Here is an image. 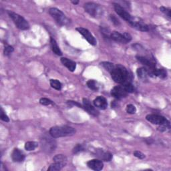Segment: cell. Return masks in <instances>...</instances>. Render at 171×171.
<instances>
[{"instance_id":"34","label":"cell","mask_w":171,"mask_h":171,"mask_svg":"<svg viewBox=\"0 0 171 171\" xmlns=\"http://www.w3.org/2000/svg\"><path fill=\"white\" fill-rule=\"evenodd\" d=\"M0 118H1V120L4 121V122H9V119L8 116L5 115V113L3 111V108H1V116H0Z\"/></svg>"},{"instance_id":"19","label":"cell","mask_w":171,"mask_h":171,"mask_svg":"<svg viewBox=\"0 0 171 171\" xmlns=\"http://www.w3.org/2000/svg\"><path fill=\"white\" fill-rule=\"evenodd\" d=\"M96 155H97L99 158L105 160V161H110L112 158V155L110 154V152H104L102 150H98L96 151Z\"/></svg>"},{"instance_id":"27","label":"cell","mask_w":171,"mask_h":171,"mask_svg":"<svg viewBox=\"0 0 171 171\" xmlns=\"http://www.w3.org/2000/svg\"><path fill=\"white\" fill-rule=\"evenodd\" d=\"M51 86L57 90H60L62 88V84L58 80H50Z\"/></svg>"},{"instance_id":"36","label":"cell","mask_w":171,"mask_h":171,"mask_svg":"<svg viewBox=\"0 0 171 171\" xmlns=\"http://www.w3.org/2000/svg\"><path fill=\"white\" fill-rule=\"evenodd\" d=\"M134 156H136V157L138 158L139 159H143L145 158V155L143 154V153L138 151H136L134 152Z\"/></svg>"},{"instance_id":"28","label":"cell","mask_w":171,"mask_h":171,"mask_svg":"<svg viewBox=\"0 0 171 171\" xmlns=\"http://www.w3.org/2000/svg\"><path fill=\"white\" fill-rule=\"evenodd\" d=\"M101 65L104 67L106 70H108L110 72H111L115 67V66L113 64L110 63V62H103L101 63Z\"/></svg>"},{"instance_id":"11","label":"cell","mask_w":171,"mask_h":171,"mask_svg":"<svg viewBox=\"0 0 171 171\" xmlns=\"http://www.w3.org/2000/svg\"><path fill=\"white\" fill-rule=\"evenodd\" d=\"M128 94V93L124 90V88L122 86H117L114 87L111 90L112 96L118 100L126 98Z\"/></svg>"},{"instance_id":"16","label":"cell","mask_w":171,"mask_h":171,"mask_svg":"<svg viewBox=\"0 0 171 171\" xmlns=\"http://www.w3.org/2000/svg\"><path fill=\"white\" fill-rule=\"evenodd\" d=\"M110 38H111L112 40L116 41V42L123 43V44H126V43H128L127 40H126L125 37H124V34H120L118 31L112 32L111 35H110Z\"/></svg>"},{"instance_id":"5","label":"cell","mask_w":171,"mask_h":171,"mask_svg":"<svg viewBox=\"0 0 171 171\" xmlns=\"http://www.w3.org/2000/svg\"><path fill=\"white\" fill-rule=\"evenodd\" d=\"M85 11L90 16L97 17H100L103 14V9L100 5L93 2L86 3L84 5Z\"/></svg>"},{"instance_id":"35","label":"cell","mask_w":171,"mask_h":171,"mask_svg":"<svg viewBox=\"0 0 171 171\" xmlns=\"http://www.w3.org/2000/svg\"><path fill=\"white\" fill-rule=\"evenodd\" d=\"M82 151H84V147L82 146L81 144H77L76 147L74 148L73 150V152L74 154H77V153L82 152Z\"/></svg>"},{"instance_id":"24","label":"cell","mask_w":171,"mask_h":171,"mask_svg":"<svg viewBox=\"0 0 171 171\" xmlns=\"http://www.w3.org/2000/svg\"><path fill=\"white\" fill-rule=\"evenodd\" d=\"M53 161L56 162H59V163H62L63 165H66V162H67V158L66 156H65L63 155H56L53 158Z\"/></svg>"},{"instance_id":"37","label":"cell","mask_w":171,"mask_h":171,"mask_svg":"<svg viewBox=\"0 0 171 171\" xmlns=\"http://www.w3.org/2000/svg\"><path fill=\"white\" fill-rule=\"evenodd\" d=\"M110 19H111L112 22L115 24V25H116V26H118V25H120V21L115 17V16H114V15L110 16Z\"/></svg>"},{"instance_id":"7","label":"cell","mask_w":171,"mask_h":171,"mask_svg":"<svg viewBox=\"0 0 171 171\" xmlns=\"http://www.w3.org/2000/svg\"><path fill=\"white\" fill-rule=\"evenodd\" d=\"M113 5L118 15L120 16L124 20H126L128 23L130 22V21L132 20V19H133V17L130 15V13L127 12L124 9L122 5H120L119 3H114Z\"/></svg>"},{"instance_id":"30","label":"cell","mask_w":171,"mask_h":171,"mask_svg":"<svg viewBox=\"0 0 171 171\" xmlns=\"http://www.w3.org/2000/svg\"><path fill=\"white\" fill-rule=\"evenodd\" d=\"M126 112L128 114H131V115H133V114H135V113H136V107H135L133 104H128L126 106Z\"/></svg>"},{"instance_id":"39","label":"cell","mask_w":171,"mask_h":171,"mask_svg":"<svg viewBox=\"0 0 171 171\" xmlns=\"http://www.w3.org/2000/svg\"><path fill=\"white\" fill-rule=\"evenodd\" d=\"M72 2L73 4H75V5H76V4H78V3H79V2H78V1H75V2Z\"/></svg>"},{"instance_id":"3","label":"cell","mask_w":171,"mask_h":171,"mask_svg":"<svg viewBox=\"0 0 171 171\" xmlns=\"http://www.w3.org/2000/svg\"><path fill=\"white\" fill-rule=\"evenodd\" d=\"M8 13L10 18L13 20L17 28H19L20 30H26L29 29V23L22 16H21L19 14L16 13L15 12H12V11H8Z\"/></svg>"},{"instance_id":"22","label":"cell","mask_w":171,"mask_h":171,"mask_svg":"<svg viewBox=\"0 0 171 171\" xmlns=\"http://www.w3.org/2000/svg\"><path fill=\"white\" fill-rule=\"evenodd\" d=\"M38 144L36 142L34 141H29L27 142L26 144H25V149L27 151H34L35 148L38 147Z\"/></svg>"},{"instance_id":"9","label":"cell","mask_w":171,"mask_h":171,"mask_svg":"<svg viewBox=\"0 0 171 171\" xmlns=\"http://www.w3.org/2000/svg\"><path fill=\"white\" fill-rule=\"evenodd\" d=\"M76 30L79 32L80 34H82L84 36V38L90 44L92 45H96V44H97V42H96V40L95 39V38L93 36L90 31H89L87 29H85L84 27H77Z\"/></svg>"},{"instance_id":"26","label":"cell","mask_w":171,"mask_h":171,"mask_svg":"<svg viewBox=\"0 0 171 171\" xmlns=\"http://www.w3.org/2000/svg\"><path fill=\"white\" fill-rule=\"evenodd\" d=\"M87 86H88V87L90 89H91L92 90H94V91H98V90L99 86L98 85V83L93 80L88 81L87 82Z\"/></svg>"},{"instance_id":"32","label":"cell","mask_w":171,"mask_h":171,"mask_svg":"<svg viewBox=\"0 0 171 171\" xmlns=\"http://www.w3.org/2000/svg\"><path fill=\"white\" fill-rule=\"evenodd\" d=\"M160 10L161 11L162 13L166 14V15L168 16L169 18H170V17H171V14H170V9L166 8H165V7L162 6V7H160Z\"/></svg>"},{"instance_id":"38","label":"cell","mask_w":171,"mask_h":171,"mask_svg":"<svg viewBox=\"0 0 171 171\" xmlns=\"http://www.w3.org/2000/svg\"><path fill=\"white\" fill-rule=\"evenodd\" d=\"M67 104H68L69 105H76V106H78V107H81V105L80 104H78V103H77V102H74V101H67Z\"/></svg>"},{"instance_id":"2","label":"cell","mask_w":171,"mask_h":171,"mask_svg":"<svg viewBox=\"0 0 171 171\" xmlns=\"http://www.w3.org/2000/svg\"><path fill=\"white\" fill-rule=\"evenodd\" d=\"M76 133V130L69 126H54L50 128L49 134L52 138H60L72 136Z\"/></svg>"},{"instance_id":"10","label":"cell","mask_w":171,"mask_h":171,"mask_svg":"<svg viewBox=\"0 0 171 171\" xmlns=\"http://www.w3.org/2000/svg\"><path fill=\"white\" fill-rule=\"evenodd\" d=\"M146 119L152 124H157V125H161L169 122L166 118L158 115H148L146 116Z\"/></svg>"},{"instance_id":"23","label":"cell","mask_w":171,"mask_h":171,"mask_svg":"<svg viewBox=\"0 0 171 171\" xmlns=\"http://www.w3.org/2000/svg\"><path fill=\"white\" fill-rule=\"evenodd\" d=\"M66 165H63V164H62V163L54 162V163L52 164V165L49 166V167L48 168V170H49V171H58V170H61L62 168H64V167Z\"/></svg>"},{"instance_id":"14","label":"cell","mask_w":171,"mask_h":171,"mask_svg":"<svg viewBox=\"0 0 171 171\" xmlns=\"http://www.w3.org/2000/svg\"><path fill=\"white\" fill-rule=\"evenodd\" d=\"M94 104L96 107L101 110H106L108 107L106 99L103 96H98L94 100Z\"/></svg>"},{"instance_id":"12","label":"cell","mask_w":171,"mask_h":171,"mask_svg":"<svg viewBox=\"0 0 171 171\" xmlns=\"http://www.w3.org/2000/svg\"><path fill=\"white\" fill-rule=\"evenodd\" d=\"M87 165L89 168L96 171L101 170L103 169V167H104V164H103V162L101 160L98 159L89 160L87 162Z\"/></svg>"},{"instance_id":"13","label":"cell","mask_w":171,"mask_h":171,"mask_svg":"<svg viewBox=\"0 0 171 171\" xmlns=\"http://www.w3.org/2000/svg\"><path fill=\"white\" fill-rule=\"evenodd\" d=\"M83 104L85 110H86L88 113H90V115L95 116H97L99 115V112L98 110L90 104V101H89L88 99H86V98L83 99Z\"/></svg>"},{"instance_id":"1","label":"cell","mask_w":171,"mask_h":171,"mask_svg":"<svg viewBox=\"0 0 171 171\" xmlns=\"http://www.w3.org/2000/svg\"><path fill=\"white\" fill-rule=\"evenodd\" d=\"M111 76L115 82L123 84L126 82H130L131 78L129 72L124 66L118 65L111 72Z\"/></svg>"},{"instance_id":"15","label":"cell","mask_w":171,"mask_h":171,"mask_svg":"<svg viewBox=\"0 0 171 171\" xmlns=\"http://www.w3.org/2000/svg\"><path fill=\"white\" fill-rule=\"evenodd\" d=\"M12 158L14 162H23L25 159V155L24 153L20 151L19 149L15 148L12 154Z\"/></svg>"},{"instance_id":"33","label":"cell","mask_w":171,"mask_h":171,"mask_svg":"<svg viewBox=\"0 0 171 171\" xmlns=\"http://www.w3.org/2000/svg\"><path fill=\"white\" fill-rule=\"evenodd\" d=\"M13 52V48L11 45L5 46L4 49V54L5 56H9L10 53H12Z\"/></svg>"},{"instance_id":"4","label":"cell","mask_w":171,"mask_h":171,"mask_svg":"<svg viewBox=\"0 0 171 171\" xmlns=\"http://www.w3.org/2000/svg\"><path fill=\"white\" fill-rule=\"evenodd\" d=\"M49 13L53 18L57 21V23L61 26H66V25L69 24L70 20L67 18L65 14L61 10L56 8H52L49 9Z\"/></svg>"},{"instance_id":"17","label":"cell","mask_w":171,"mask_h":171,"mask_svg":"<svg viewBox=\"0 0 171 171\" xmlns=\"http://www.w3.org/2000/svg\"><path fill=\"white\" fill-rule=\"evenodd\" d=\"M60 61H61L63 65L65 66L67 69H68L70 71H71V72H74V71L76 70V64L74 62L72 61V60H70L66 58H62L60 59Z\"/></svg>"},{"instance_id":"6","label":"cell","mask_w":171,"mask_h":171,"mask_svg":"<svg viewBox=\"0 0 171 171\" xmlns=\"http://www.w3.org/2000/svg\"><path fill=\"white\" fill-rule=\"evenodd\" d=\"M42 148L47 152H52L55 151L56 147V142L50 137H44L42 140Z\"/></svg>"},{"instance_id":"20","label":"cell","mask_w":171,"mask_h":171,"mask_svg":"<svg viewBox=\"0 0 171 171\" xmlns=\"http://www.w3.org/2000/svg\"><path fill=\"white\" fill-rule=\"evenodd\" d=\"M50 43H51L52 51L53 52V53H56V54L58 56H62V53L61 50H60L59 46L58 45V44H57L56 41L53 38H50Z\"/></svg>"},{"instance_id":"21","label":"cell","mask_w":171,"mask_h":171,"mask_svg":"<svg viewBox=\"0 0 171 171\" xmlns=\"http://www.w3.org/2000/svg\"><path fill=\"white\" fill-rule=\"evenodd\" d=\"M138 76L140 79H147V78L148 76V69L146 67H140L136 71Z\"/></svg>"},{"instance_id":"29","label":"cell","mask_w":171,"mask_h":171,"mask_svg":"<svg viewBox=\"0 0 171 171\" xmlns=\"http://www.w3.org/2000/svg\"><path fill=\"white\" fill-rule=\"evenodd\" d=\"M101 34L104 35L105 38H110V31L108 27H101Z\"/></svg>"},{"instance_id":"25","label":"cell","mask_w":171,"mask_h":171,"mask_svg":"<svg viewBox=\"0 0 171 171\" xmlns=\"http://www.w3.org/2000/svg\"><path fill=\"white\" fill-rule=\"evenodd\" d=\"M122 87L128 93H133L134 92V87L133 84L131 83V82H126L123 84Z\"/></svg>"},{"instance_id":"18","label":"cell","mask_w":171,"mask_h":171,"mask_svg":"<svg viewBox=\"0 0 171 171\" xmlns=\"http://www.w3.org/2000/svg\"><path fill=\"white\" fill-rule=\"evenodd\" d=\"M136 58L139 62H141L142 64H144L146 66L148 67V69H155L156 68V65L155 64L151 61V60L148 58H145L143 56H136Z\"/></svg>"},{"instance_id":"31","label":"cell","mask_w":171,"mask_h":171,"mask_svg":"<svg viewBox=\"0 0 171 171\" xmlns=\"http://www.w3.org/2000/svg\"><path fill=\"white\" fill-rule=\"evenodd\" d=\"M40 103L42 105H44V106H48L52 104V101L46 98H42L40 100Z\"/></svg>"},{"instance_id":"8","label":"cell","mask_w":171,"mask_h":171,"mask_svg":"<svg viewBox=\"0 0 171 171\" xmlns=\"http://www.w3.org/2000/svg\"><path fill=\"white\" fill-rule=\"evenodd\" d=\"M128 23L131 25L132 27L139 31H148L149 30V28L147 25L144 24L143 21L140 20V19L137 18V17H133V19H132V20Z\"/></svg>"}]
</instances>
